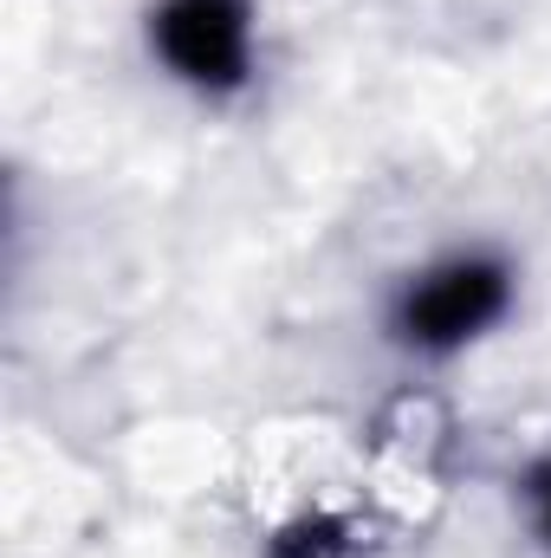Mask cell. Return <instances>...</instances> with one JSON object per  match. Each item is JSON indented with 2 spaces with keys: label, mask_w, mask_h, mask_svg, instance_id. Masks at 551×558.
<instances>
[{
  "label": "cell",
  "mask_w": 551,
  "mask_h": 558,
  "mask_svg": "<svg viewBox=\"0 0 551 558\" xmlns=\"http://www.w3.org/2000/svg\"><path fill=\"white\" fill-rule=\"evenodd\" d=\"M156 46L195 85H234L247 72V7L241 0H169L156 13Z\"/></svg>",
  "instance_id": "6da1fadb"
},
{
  "label": "cell",
  "mask_w": 551,
  "mask_h": 558,
  "mask_svg": "<svg viewBox=\"0 0 551 558\" xmlns=\"http://www.w3.org/2000/svg\"><path fill=\"white\" fill-rule=\"evenodd\" d=\"M506 305V274L487 267V260H461V267H441L434 279H421L403 305V331L421 344H461L474 338L480 325H493Z\"/></svg>",
  "instance_id": "7a4b0ae2"
},
{
  "label": "cell",
  "mask_w": 551,
  "mask_h": 558,
  "mask_svg": "<svg viewBox=\"0 0 551 558\" xmlns=\"http://www.w3.org/2000/svg\"><path fill=\"white\" fill-rule=\"evenodd\" d=\"M546 526H551V481H546Z\"/></svg>",
  "instance_id": "3957f363"
}]
</instances>
